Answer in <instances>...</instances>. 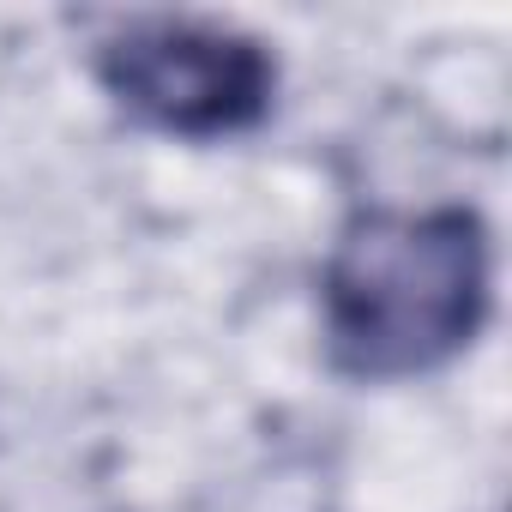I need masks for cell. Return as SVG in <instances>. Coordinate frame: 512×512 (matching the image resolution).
I'll use <instances>...</instances> for the list:
<instances>
[{
    "label": "cell",
    "instance_id": "1",
    "mask_svg": "<svg viewBox=\"0 0 512 512\" xmlns=\"http://www.w3.org/2000/svg\"><path fill=\"white\" fill-rule=\"evenodd\" d=\"M488 320V229L464 205L362 211L320 272L326 362L392 386L452 362Z\"/></svg>",
    "mask_w": 512,
    "mask_h": 512
},
{
    "label": "cell",
    "instance_id": "2",
    "mask_svg": "<svg viewBox=\"0 0 512 512\" xmlns=\"http://www.w3.org/2000/svg\"><path fill=\"white\" fill-rule=\"evenodd\" d=\"M97 85L151 133L229 139L260 127L278 91V61L260 37L223 19L145 13L97 37Z\"/></svg>",
    "mask_w": 512,
    "mask_h": 512
}]
</instances>
